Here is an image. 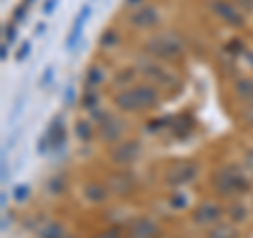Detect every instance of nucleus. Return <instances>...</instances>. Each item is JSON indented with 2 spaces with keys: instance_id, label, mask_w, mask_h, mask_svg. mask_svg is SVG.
Masks as SVG:
<instances>
[{
  "instance_id": "f257e3e1",
  "label": "nucleus",
  "mask_w": 253,
  "mask_h": 238,
  "mask_svg": "<svg viewBox=\"0 0 253 238\" xmlns=\"http://www.w3.org/2000/svg\"><path fill=\"white\" fill-rule=\"evenodd\" d=\"M114 104L123 112H144V110L158 106V91L152 84H135L118 93L114 97Z\"/></svg>"
},
{
  "instance_id": "f03ea898",
  "label": "nucleus",
  "mask_w": 253,
  "mask_h": 238,
  "mask_svg": "<svg viewBox=\"0 0 253 238\" xmlns=\"http://www.w3.org/2000/svg\"><path fill=\"white\" fill-rule=\"evenodd\" d=\"M213 184H215V190L224 196H232V194H243L249 190L247 177L245 173L239 169V166H221V169L215 171L213 175Z\"/></svg>"
},
{
  "instance_id": "7ed1b4c3",
  "label": "nucleus",
  "mask_w": 253,
  "mask_h": 238,
  "mask_svg": "<svg viewBox=\"0 0 253 238\" xmlns=\"http://www.w3.org/2000/svg\"><path fill=\"white\" fill-rule=\"evenodd\" d=\"M146 51L158 59H175L181 53V44L173 34H161V36L150 38L146 44Z\"/></svg>"
},
{
  "instance_id": "20e7f679",
  "label": "nucleus",
  "mask_w": 253,
  "mask_h": 238,
  "mask_svg": "<svg viewBox=\"0 0 253 238\" xmlns=\"http://www.w3.org/2000/svg\"><path fill=\"white\" fill-rule=\"evenodd\" d=\"M91 15H93V6L91 4H84L81 9V13L76 15V19L72 23V30H70V34L66 38V51L68 53L76 51V46H78V42H81V38H83V30H84V26H86V21H89Z\"/></svg>"
},
{
  "instance_id": "39448f33",
  "label": "nucleus",
  "mask_w": 253,
  "mask_h": 238,
  "mask_svg": "<svg viewBox=\"0 0 253 238\" xmlns=\"http://www.w3.org/2000/svg\"><path fill=\"white\" fill-rule=\"evenodd\" d=\"M194 177H196V164H192V162H179V164H173L171 169L167 171V177H165V181H167L169 186H173V188H179V186L190 184Z\"/></svg>"
},
{
  "instance_id": "423d86ee",
  "label": "nucleus",
  "mask_w": 253,
  "mask_h": 238,
  "mask_svg": "<svg viewBox=\"0 0 253 238\" xmlns=\"http://www.w3.org/2000/svg\"><path fill=\"white\" fill-rule=\"evenodd\" d=\"M219 217H221V207H219L217 202H211V200L201 202L199 207L194 209V213H192L194 224H199V226H211V224H217Z\"/></svg>"
},
{
  "instance_id": "0eeeda50",
  "label": "nucleus",
  "mask_w": 253,
  "mask_h": 238,
  "mask_svg": "<svg viewBox=\"0 0 253 238\" xmlns=\"http://www.w3.org/2000/svg\"><path fill=\"white\" fill-rule=\"evenodd\" d=\"M211 11L217 15V17L221 21H226L228 26H234V28H239L243 26V17H241V13L234 9V6L228 2V0H213L211 2Z\"/></svg>"
},
{
  "instance_id": "6e6552de",
  "label": "nucleus",
  "mask_w": 253,
  "mask_h": 238,
  "mask_svg": "<svg viewBox=\"0 0 253 238\" xmlns=\"http://www.w3.org/2000/svg\"><path fill=\"white\" fill-rule=\"evenodd\" d=\"M161 21V13H158L154 6H144V9L135 11L129 17V23L131 26H135L139 30H148V28H154L156 23Z\"/></svg>"
},
{
  "instance_id": "1a4fd4ad",
  "label": "nucleus",
  "mask_w": 253,
  "mask_h": 238,
  "mask_svg": "<svg viewBox=\"0 0 253 238\" xmlns=\"http://www.w3.org/2000/svg\"><path fill=\"white\" fill-rule=\"evenodd\" d=\"M123 131H125V124L116 116H106L99 122V133L106 141H118L123 137Z\"/></svg>"
},
{
  "instance_id": "9d476101",
  "label": "nucleus",
  "mask_w": 253,
  "mask_h": 238,
  "mask_svg": "<svg viewBox=\"0 0 253 238\" xmlns=\"http://www.w3.org/2000/svg\"><path fill=\"white\" fill-rule=\"evenodd\" d=\"M158 226L150 217H137L131 224V236L133 238H156Z\"/></svg>"
},
{
  "instance_id": "9b49d317",
  "label": "nucleus",
  "mask_w": 253,
  "mask_h": 238,
  "mask_svg": "<svg viewBox=\"0 0 253 238\" xmlns=\"http://www.w3.org/2000/svg\"><path fill=\"white\" fill-rule=\"evenodd\" d=\"M139 144L137 141H125L123 146H118L114 152H112V160L118 162V164H126L131 160H135V158L139 156Z\"/></svg>"
},
{
  "instance_id": "f8f14e48",
  "label": "nucleus",
  "mask_w": 253,
  "mask_h": 238,
  "mask_svg": "<svg viewBox=\"0 0 253 238\" xmlns=\"http://www.w3.org/2000/svg\"><path fill=\"white\" fill-rule=\"evenodd\" d=\"M141 72H146L148 76H154L161 84H171L173 82V76L167 74L161 66H156V63H141Z\"/></svg>"
},
{
  "instance_id": "ddd939ff",
  "label": "nucleus",
  "mask_w": 253,
  "mask_h": 238,
  "mask_svg": "<svg viewBox=\"0 0 253 238\" xmlns=\"http://www.w3.org/2000/svg\"><path fill=\"white\" fill-rule=\"evenodd\" d=\"M207 238H236V230L228 224H215L207 232Z\"/></svg>"
},
{
  "instance_id": "4468645a",
  "label": "nucleus",
  "mask_w": 253,
  "mask_h": 238,
  "mask_svg": "<svg viewBox=\"0 0 253 238\" xmlns=\"http://www.w3.org/2000/svg\"><path fill=\"white\" fill-rule=\"evenodd\" d=\"M84 196H86V200H91V202H101L106 198V188L101 184H89L84 188Z\"/></svg>"
},
{
  "instance_id": "2eb2a0df",
  "label": "nucleus",
  "mask_w": 253,
  "mask_h": 238,
  "mask_svg": "<svg viewBox=\"0 0 253 238\" xmlns=\"http://www.w3.org/2000/svg\"><path fill=\"white\" fill-rule=\"evenodd\" d=\"M234 89L239 93L241 99H245L249 106L253 104V80H239L234 84Z\"/></svg>"
},
{
  "instance_id": "dca6fc26",
  "label": "nucleus",
  "mask_w": 253,
  "mask_h": 238,
  "mask_svg": "<svg viewBox=\"0 0 253 238\" xmlns=\"http://www.w3.org/2000/svg\"><path fill=\"white\" fill-rule=\"evenodd\" d=\"M104 78H106V74L99 66H89V70H86V84H89V89L91 86H99L104 82Z\"/></svg>"
},
{
  "instance_id": "f3484780",
  "label": "nucleus",
  "mask_w": 253,
  "mask_h": 238,
  "mask_svg": "<svg viewBox=\"0 0 253 238\" xmlns=\"http://www.w3.org/2000/svg\"><path fill=\"white\" fill-rule=\"evenodd\" d=\"M74 133H76V137L81 141H89L93 137V129H91V124L86 120H78L74 124Z\"/></svg>"
},
{
  "instance_id": "a211bd4d",
  "label": "nucleus",
  "mask_w": 253,
  "mask_h": 238,
  "mask_svg": "<svg viewBox=\"0 0 253 238\" xmlns=\"http://www.w3.org/2000/svg\"><path fill=\"white\" fill-rule=\"evenodd\" d=\"M63 236V230L57 224H46L41 230V238H61Z\"/></svg>"
},
{
  "instance_id": "6ab92c4d",
  "label": "nucleus",
  "mask_w": 253,
  "mask_h": 238,
  "mask_svg": "<svg viewBox=\"0 0 253 238\" xmlns=\"http://www.w3.org/2000/svg\"><path fill=\"white\" fill-rule=\"evenodd\" d=\"M36 152L38 154H41V156H46V154H49V152H53V146H51V137H49V135H42V137L41 139H38V146H36Z\"/></svg>"
},
{
  "instance_id": "aec40b11",
  "label": "nucleus",
  "mask_w": 253,
  "mask_h": 238,
  "mask_svg": "<svg viewBox=\"0 0 253 238\" xmlns=\"http://www.w3.org/2000/svg\"><path fill=\"white\" fill-rule=\"evenodd\" d=\"M30 196V186L28 184H19V186H15L13 190V198H15V202H26V198Z\"/></svg>"
},
{
  "instance_id": "412c9836",
  "label": "nucleus",
  "mask_w": 253,
  "mask_h": 238,
  "mask_svg": "<svg viewBox=\"0 0 253 238\" xmlns=\"http://www.w3.org/2000/svg\"><path fill=\"white\" fill-rule=\"evenodd\" d=\"M83 108H86V110H95L97 108V95L95 93H86L84 97H83Z\"/></svg>"
},
{
  "instance_id": "4be33fe9",
  "label": "nucleus",
  "mask_w": 253,
  "mask_h": 238,
  "mask_svg": "<svg viewBox=\"0 0 253 238\" xmlns=\"http://www.w3.org/2000/svg\"><path fill=\"white\" fill-rule=\"evenodd\" d=\"M4 42L6 44H13L15 42V38H17V30H15L13 23H9V26H4Z\"/></svg>"
},
{
  "instance_id": "5701e85b",
  "label": "nucleus",
  "mask_w": 253,
  "mask_h": 238,
  "mask_svg": "<svg viewBox=\"0 0 253 238\" xmlns=\"http://www.w3.org/2000/svg\"><path fill=\"white\" fill-rule=\"evenodd\" d=\"M53 76H55V70H53V66H49V68L44 70V74L41 76V86H42V89H46V86H51Z\"/></svg>"
},
{
  "instance_id": "b1692460",
  "label": "nucleus",
  "mask_w": 253,
  "mask_h": 238,
  "mask_svg": "<svg viewBox=\"0 0 253 238\" xmlns=\"http://www.w3.org/2000/svg\"><path fill=\"white\" fill-rule=\"evenodd\" d=\"M28 9H30V6L26 4V2H21L19 6H17V9H15L13 11V17H15V21H23V19H26V15H28Z\"/></svg>"
},
{
  "instance_id": "393cba45",
  "label": "nucleus",
  "mask_w": 253,
  "mask_h": 238,
  "mask_svg": "<svg viewBox=\"0 0 253 238\" xmlns=\"http://www.w3.org/2000/svg\"><path fill=\"white\" fill-rule=\"evenodd\" d=\"M114 42H116V32L106 30L104 36H101V46H108V44H114Z\"/></svg>"
},
{
  "instance_id": "a878e982",
  "label": "nucleus",
  "mask_w": 253,
  "mask_h": 238,
  "mask_svg": "<svg viewBox=\"0 0 253 238\" xmlns=\"http://www.w3.org/2000/svg\"><path fill=\"white\" fill-rule=\"evenodd\" d=\"M59 0H44L42 2V15H51L55 9H57Z\"/></svg>"
},
{
  "instance_id": "bb28decb",
  "label": "nucleus",
  "mask_w": 253,
  "mask_h": 238,
  "mask_svg": "<svg viewBox=\"0 0 253 238\" xmlns=\"http://www.w3.org/2000/svg\"><path fill=\"white\" fill-rule=\"evenodd\" d=\"M133 76H135V72H133V70H123V72L116 76V84H121V80L131 82V80H133Z\"/></svg>"
},
{
  "instance_id": "cd10ccee",
  "label": "nucleus",
  "mask_w": 253,
  "mask_h": 238,
  "mask_svg": "<svg viewBox=\"0 0 253 238\" xmlns=\"http://www.w3.org/2000/svg\"><path fill=\"white\" fill-rule=\"evenodd\" d=\"M30 49H32V44H30V42H23V44L19 46V53L15 55V59H17V61H23V59H26L28 55H30Z\"/></svg>"
},
{
  "instance_id": "c85d7f7f",
  "label": "nucleus",
  "mask_w": 253,
  "mask_h": 238,
  "mask_svg": "<svg viewBox=\"0 0 253 238\" xmlns=\"http://www.w3.org/2000/svg\"><path fill=\"white\" fill-rule=\"evenodd\" d=\"M74 97H76V89H74L72 84H70L68 89H66V97H63V104H66V106H72V104H74Z\"/></svg>"
},
{
  "instance_id": "c756f323",
  "label": "nucleus",
  "mask_w": 253,
  "mask_h": 238,
  "mask_svg": "<svg viewBox=\"0 0 253 238\" xmlns=\"http://www.w3.org/2000/svg\"><path fill=\"white\" fill-rule=\"evenodd\" d=\"M171 207L173 209H184L186 207V196H173L171 198Z\"/></svg>"
},
{
  "instance_id": "7c9ffc66",
  "label": "nucleus",
  "mask_w": 253,
  "mask_h": 238,
  "mask_svg": "<svg viewBox=\"0 0 253 238\" xmlns=\"http://www.w3.org/2000/svg\"><path fill=\"white\" fill-rule=\"evenodd\" d=\"M245 169L253 175V150H249V152L245 154Z\"/></svg>"
},
{
  "instance_id": "2f4dec72",
  "label": "nucleus",
  "mask_w": 253,
  "mask_h": 238,
  "mask_svg": "<svg viewBox=\"0 0 253 238\" xmlns=\"http://www.w3.org/2000/svg\"><path fill=\"white\" fill-rule=\"evenodd\" d=\"M9 179V164H6V156H2V184Z\"/></svg>"
},
{
  "instance_id": "473e14b6",
  "label": "nucleus",
  "mask_w": 253,
  "mask_h": 238,
  "mask_svg": "<svg viewBox=\"0 0 253 238\" xmlns=\"http://www.w3.org/2000/svg\"><path fill=\"white\" fill-rule=\"evenodd\" d=\"M6 51H9V44H6V42H2V46H0V57H2V61L6 59V55H9Z\"/></svg>"
},
{
  "instance_id": "72a5a7b5",
  "label": "nucleus",
  "mask_w": 253,
  "mask_h": 238,
  "mask_svg": "<svg viewBox=\"0 0 253 238\" xmlns=\"http://www.w3.org/2000/svg\"><path fill=\"white\" fill-rule=\"evenodd\" d=\"M44 32H46V23H38L36 26V36H42Z\"/></svg>"
},
{
  "instance_id": "f704fd0d",
  "label": "nucleus",
  "mask_w": 253,
  "mask_h": 238,
  "mask_svg": "<svg viewBox=\"0 0 253 238\" xmlns=\"http://www.w3.org/2000/svg\"><path fill=\"white\" fill-rule=\"evenodd\" d=\"M95 238H118V236H116V232L112 230V232H104V234H97Z\"/></svg>"
},
{
  "instance_id": "c9c22d12",
  "label": "nucleus",
  "mask_w": 253,
  "mask_h": 238,
  "mask_svg": "<svg viewBox=\"0 0 253 238\" xmlns=\"http://www.w3.org/2000/svg\"><path fill=\"white\" fill-rule=\"evenodd\" d=\"M139 2H141V0H125V6H135Z\"/></svg>"
},
{
  "instance_id": "e433bc0d",
  "label": "nucleus",
  "mask_w": 253,
  "mask_h": 238,
  "mask_svg": "<svg viewBox=\"0 0 253 238\" xmlns=\"http://www.w3.org/2000/svg\"><path fill=\"white\" fill-rule=\"evenodd\" d=\"M6 207V192H2V209Z\"/></svg>"
},
{
  "instance_id": "4c0bfd02",
  "label": "nucleus",
  "mask_w": 253,
  "mask_h": 238,
  "mask_svg": "<svg viewBox=\"0 0 253 238\" xmlns=\"http://www.w3.org/2000/svg\"><path fill=\"white\" fill-rule=\"evenodd\" d=\"M23 2H26L28 6H32V4H34V2H36V0H23Z\"/></svg>"
}]
</instances>
